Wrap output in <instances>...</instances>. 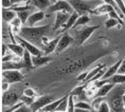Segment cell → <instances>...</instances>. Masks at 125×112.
Returning <instances> with one entry per match:
<instances>
[{"instance_id": "cell-28", "label": "cell", "mask_w": 125, "mask_h": 112, "mask_svg": "<svg viewBox=\"0 0 125 112\" xmlns=\"http://www.w3.org/2000/svg\"><path fill=\"white\" fill-rule=\"evenodd\" d=\"M68 95H65L62 101L59 103V105L57 106V108L55 109V111H58V112H67V107H68Z\"/></svg>"}, {"instance_id": "cell-33", "label": "cell", "mask_w": 125, "mask_h": 112, "mask_svg": "<svg viewBox=\"0 0 125 112\" xmlns=\"http://www.w3.org/2000/svg\"><path fill=\"white\" fill-rule=\"evenodd\" d=\"M96 112H110V108L107 101H102L101 104L99 105V107L95 109Z\"/></svg>"}, {"instance_id": "cell-7", "label": "cell", "mask_w": 125, "mask_h": 112, "mask_svg": "<svg viewBox=\"0 0 125 112\" xmlns=\"http://www.w3.org/2000/svg\"><path fill=\"white\" fill-rule=\"evenodd\" d=\"M15 38L17 39V41H18V43L22 47V48L26 50V51H28L30 53L32 56H40V55H45L43 54V51L42 50H40L39 48H37L36 46H34V45H32L31 42H29V41H27L26 39H23V38H21V37H19L18 35H16L15 34Z\"/></svg>"}, {"instance_id": "cell-22", "label": "cell", "mask_w": 125, "mask_h": 112, "mask_svg": "<svg viewBox=\"0 0 125 112\" xmlns=\"http://www.w3.org/2000/svg\"><path fill=\"white\" fill-rule=\"evenodd\" d=\"M16 17H17V13L12 11L11 9H3L2 10V20L4 22H11Z\"/></svg>"}, {"instance_id": "cell-26", "label": "cell", "mask_w": 125, "mask_h": 112, "mask_svg": "<svg viewBox=\"0 0 125 112\" xmlns=\"http://www.w3.org/2000/svg\"><path fill=\"white\" fill-rule=\"evenodd\" d=\"M90 21V17L88 15H82V16H79V18L76 19L75 23H74V26L72 27V29H76V28L79 27H83V26H87V23H88Z\"/></svg>"}, {"instance_id": "cell-12", "label": "cell", "mask_w": 125, "mask_h": 112, "mask_svg": "<svg viewBox=\"0 0 125 112\" xmlns=\"http://www.w3.org/2000/svg\"><path fill=\"white\" fill-rule=\"evenodd\" d=\"M29 5H31L32 8L37 9L38 11L46 12L49 9V7L52 4L51 0H30L27 2Z\"/></svg>"}, {"instance_id": "cell-36", "label": "cell", "mask_w": 125, "mask_h": 112, "mask_svg": "<svg viewBox=\"0 0 125 112\" xmlns=\"http://www.w3.org/2000/svg\"><path fill=\"white\" fill-rule=\"evenodd\" d=\"M20 102L22 103L23 105H26V106H31V105L33 104V102H34V98L23 94V95L20 96Z\"/></svg>"}, {"instance_id": "cell-42", "label": "cell", "mask_w": 125, "mask_h": 112, "mask_svg": "<svg viewBox=\"0 0 125 112\" xmlns=\"http://www.w3.org/2000/svg\"><path fill=\"white\" fill-rule=\"evenodd\" d=\"M87 75H88V72H87V71H85V72L81 73L80 75L76 77V80H77V82H85Z\"/></svg>"}, {"instance_id": "cell-47", "label": "cell", "mask_w": 125, "mask_h": 112, "mask_svg": "<svg viewBox=\"0 0 125 112\" xmlns=\"http://www.w3.org/2000/svg\"><path fill=\"white\" fill-rule=\"evenodd\" d=\"M9 86H10V85H9V84H8V83H5V82H3V84H2V89H3V90H4V91H7V90L9 89Z\"/></svg>"}, {"instance_id": "cell-38", "label": "cell", "mask_w": 125, "mask_h": 112, "mask_svg": "<svg viewBox=\"0 0 125 112\" xmlns=\"http://www.w3.org/2000/svg\"><path fill=\"white\" fill-rule=\"evenodd\" d=\"M103 1H104L105 3H107V4H110L111 7H112V8H114L115 10V12H117V13L119 14V16H123V14H122V13H121V11L118 9L117 4H115V2L114 1V0H103Z\"/></svg>"}, {"instance_id": "cell-19", "label": "cell", "mask_w": 125, "mask_h": 112, "mask_svg": "<svg viewBox=\"0 0 125 112\" xmlns=\"http://www.w3.org/2000/svg\"><path fill=\"white\" fill-rule=\"evenodd\" d=\"M2 69L4 70H21V69H26L22 61H8V63H3Z\"/></svg>"}, {"instance_id": "cell-21", "label": "cell", "mask_w": 125, "mask_h": 112, "mask_svg": "<svg viewBox=\"0 0 125 112\" xmlns=\"http://www.w3.org/2000/svg\"><path fill=\"white\" fill-rule=\"evenodd\" d=\"M7 48L10 50V51L13 52L14 54L17 56V57H20V58L22 57L23 52H24V49L19 45V43H8Z\"/></svg>"}, {"instance_id": "cell-50", "label": "cell", "mask_w": 125, "mask_h": 112, "mask_svg": "<svg viewBox=\"0 0 125 112\" xmlns=\"http://www.w3.org/2000/svg\"><path fill=\"white\" fill-rule=\"evenodd\" d=\"M54 112H58V111H54Z\"/></svg>"}, {"instance_id": "cell-4", "label": "cell", "mask_w": 125, "mask_h": 112, "mask_svg": "<svg viewBox=\"0 0 125 112\" xmlns=\"http://www.w3.org/2000/svg\"><path fill=\"white\" fill-rule=\"evenodd\" d=\"M80 29L74 31L73 34V38H74V43L77 47H81L83 43H85L87 40L89 39V37L92 35V33L95 30H98L100 26H83V27H79Z\"/></svg>"}, {"instance_id": "cell-44", "label": "cell", "mask_w": 125, "mask_h": 112, "mask_svg": "<svg viewBox=\"0 0 125 112\" xmlns=\"http://www.w3.org/2000/svg\"><path fill=\"white\" fill-rule=\"evenodd\" d=\"M2 5H3V9H10L12 7L11 0H2Z\"/></svg>"}, {"instance_id": "cell-16", "label": "cell", "mask_w": 125, "mask_h": 112, "mask_svg": "<svg viewBox=\"0 0 125 112\" xmlns=\"http://www.w3.org/2000/svg\"><path fill=\"white\" fill-rule=\"evenodd\" d=\"M59 38H61V36H57V37H55L54 39L50 40V41L47 43L45 47H43V49H42L43 54H45V55H49V54H51V53L55 52L56 47H57V43L59 41Z\"/></svg>"}, {"instance_id": "cell-48", "label": "cell", "mask_w": 125, "mask_h": 112, "mask_svg": "<svg viewBox=\"0 0 125 112\" xmlns=\"http://www.w3.org/2000/svg\"><path fill=\"white\" fill-rule=\"evenodd\" d=\"M122 101H123V105L125 107V92L123 93V95H122Z\"/></svg>"}, {"instance_id": "cell-6", "label": "cell", "mask_w": 125, "mask_h": 112, "mask_svg": "<svg viewBox=\"0 0 125 112\" xmlns=\"http://www.w3.org/2000/svg\"><path fill=\"white\" fill-rule=\"evenodd\" d=\"M47 13H58V12H67V13H73V9L71 8L69 2L67 0H57L54 3H52L49 9L46 11Z\"/></svg>"}, {"instance_id": "cell-32", "label": "cell", "mask_w": 125, "mask_h": 112, "mask_svg": "<svg viewBox=\"0 0 125 112\" xmlns=\"http://www.w3.org/2000/svg\"><path fill=\"white\" fill-rule=\"evenodd\" d=\"M11 24H12V28L14 29V32H15V34H18V32L20 31V29H21V21L19 20V18L18 17H16V18H14L13 20L11 21Z\"/></svg>"}, {"instance_id": "cell-23", "label": "cell", "mask_w": 125, "mask_h": 112, "mask_svg": "<svg viewBox=\"0 0 125 112\" xmlns=\"http://www.w3.org/2000/svg\"><path fill=\"white\" fill-rule=\"evenodd\" d=\"M108 83H112L115 85H122L125 84V74L121 73H115V75H112L110 78H108Z\"/></svg>"}, {"instance_id": "cell-11", "label": "cell", "mask_w": 125, "mask_h": 112, "mask_svg": "<svg viewBox=\"0 0 125 112\" xmlns=\"http://www.w3.org/2000/svg\"><path fill=\"white\" fill-rule=\"evenodd\" d=\"M70 13H67V12H58L56 13V16H55V22H54V26H53V31H56L58 29H62V27L66 24L67 20L69 19L70 17Z\"/></svg>"}, {"instance_id": "cell-30", "label": "cell", "mask_w": 125, "mask_h": 112, "mask_svg": "<svg viewBox=\"0 0 125 112\" xmlns=\"http://www.w3.org/2000/svg\"><path fill=\"white\" fill-rule=\"evenodd\" d=\"M71 95H73L74 97H80V96H82L84 94H86L85 93V86H79V87H75L72 91L70 92Z\"/></svg>"}, {"instance_id": "cell-25", "label": "cell", "mask_w": 125, "mask_h": 112, "mask_svg": "<svg viewBox=\"0 0 125 112\" xmlns=\"http://www.w3.org/2000/svg\"><path fill=\"white\" fill-rule=\"evenodd\" d=\"M22 63L24 65V67H26V69H33V63H32V55L30 54L28 51L24 50L23 52V55H22Z\"/></svg>"}, {"instance_id": "cell-24", "label": "cell", "mask_w": 125, "mask_h": 112, "mask_svg": "<svg viewBox=\"0 0 125 112\" xmlns=\"http://www.w3.org/2000/svg\"><path fill=\"white\" fill-rule=\"evenodd\" d=\"M62 98H64V97H62V98H59V99H56V101L51 102L50 104H48L47 106H45V107H43L42 109H40V111H42V112H54L55 109L57 108V106L59 105V103L62 101Z\"/></svg>"}, {"instance_id": "cell-29", "label": "cell", "mask_w": 125, "mask_h": 112, "mask_svg": "<svg viewBox=\"0 0 125 112\" xmlns=\"http://www.w3.org/2000/svg\"><path fill=\"white\" fill-rule=\"evenodd\" d=\"M123 24H121L117 19H114V18H109V19L105 22V28L106 29H111V28L117 27L118 29H121Z\"/></svg>"}, {"instance_id": "cell-31", "label": "cell", "mask_w": 125, "mask_h": 112, "mask_svg": "<svg viewBox=\"0 0 125 112\" xmlns=\"http://www.w3.org/2000/svg\"><path fill=\"white\" fill-rule=\"evenodd\" d=\"M31 14H32V13H30V10L22 11V12H19V13H17V17L19 18V20L21 21V23L24 24L28 21V18L30 17Z\"/></svg>"}, {"instance_id": "cell-13", "label": "cell", "mask_w": 125, "mask_h": 112, "mask_svg": "<svg viewBox=\"0 0 125 112\" xmlns=\"http://www.w3.org/2000/svg\"><path fill=\"white\" fill-rule=\"evenodd\" d=\"M52 58L48 55H40V56H32V63H33V67L37 68V67H42L45 66L48 63H51Z\"/></svg>"}, {"instance_id": "cell-9", "label": "cell", "mask_w": 125, "mask_h": 112, "mask_svg": "<svg viewBox=\"0 0 125 112\" xmlns=\"http://www.w3.org/2000/svg\"><path fill=\"white\" fill-rule=\"evenodd\" d=\"M51 102H53V96L52 95H42L38 97L36 101L33 102V104L29 106L31 108L32 112H35V111H38L40 109H42L45 106H47L48 104H50Z\"/></svg>"}, {"instance_id": "cell-45", "label": "cell", "mask_w": 125, "mask_h": 112, "mask_svg": "<svg viewBox=\"0 0 125 112\" xmlns=\"http://www.w3.org/2000/svg\"><path fill=\"white\" fill-rule=\"evenodd\" d=\"M14 59V56L13 55H7L4 56L3 58H2V60H3V63H8V61H11Z\"/></svg>"}, {"instance_id": "cell-43", "label": "cell", "mask_w": 125, "mask_h": 112, "mask_svg": "<svg viewBox=\"0 0 125 112\" xmlns=\"http://www.w3.org/2000/svg\"><path fill=\"white\" fill-rule=\"evenodd\" d=\"M118 73L125 74V58L123 59V61H122V64H121L120 68H119V70H118Z\"/></svg>"}, {"instance_id": "cell-1", "label": "cell", "mask_w": 125, "mask_h": 112, "mask_svg": "<svg viewBox=\"0 0 125 112\" xmlns=\"http://www.w3.org/2000/svg\"><path fill=\"white\" fill-rule=\"evenodd\" d=\"M51 31H53V27H51V24H46L42 27H21L20 31L16 35L42 50L43 49L42 38L48 36Z\"/></svg>"}, {"instance_id": "cell-39", "label": "cell", "mask_w": 125, "mask_h": 112, "mask_svg": "<svg viewBox=\"0 0 125 112\" xmlns=\"http://www.w3.org/2000/svg\"><path fill=\"white\" fill-rule=\"evenodd\" d=\"M108 16H109V18H114V19H117L121 24H123V22H122L120 16H119V14L117 13V12H115V10H112V11L109 12V13H108Z\"/></svg>"}, {"instance_id": "cell-37", "label": "cell", "mask_w": 125, "mask_h": 112, "mask_svg": "<svg viewBox=\"0 0 125 112\" xmlns=\"http://www.w3.org/2000/svg\"><path fill=\"white\" fill-rule=\"evenodd\" d=\"M114 1L115 2L118 9L121 11V13L123 14V16L125 17V3H124V1L123 0H114Z\"/></svg>"}, {"instance_id": "cell-41", "label": "cell", "mask_w": 125, "mask_h": 112, "mask_svg": "<svg viewBox=\"0 0 125 112\" xmlns=\"http://www.w3.org/2000/svg\"><path fill=\"white\" fill-rule=\"evenodd\" d=\"M13 112H32V110H31V108L29 107V106H26V105H22L21 107H19L17 109V110H15Z\"/></svg>"}, {"instance_id": "cell-5", "label": "cell", "mask_w": 125, "mask_h": 112, "mask_svg": "<svg viewBox=\"0 0 125 112\" xmlns=\"http://www.w3.org/2000/svg\"><path fill=\"white\" fill-rule=\"evenodd\" d=\"M2 76H3V82L8 83L9 85L20 83L24 79V75L20 72V70H4Z\"/></svg>"}, {"instance_id": "cell-34", "label": "cell", "mask_w": 125, "mask_h": 112, "mask_svg": "<svg viewBox=\"0 0 125 112\" xmlns=\"http://www.w3.org/2000/svg\"><path fill=\"white\" fill-rule=\"evenodd\" d=\"M75 109V103H74V96L71 95L69 93L68 95V107H67V112H73Z\"/></svg>"}, {"instance_id": "cell-51", "label": "cell", "mask_w": 125, "mask_h": 112, "mask_svg": "<svg viewBox=\"0 0 125 112\" xmlns=\"http://www.w3.org/2000/svg\"><path fill=\"white\" fill-rule=\"evenodd\" d=\"M124 89H125V86H124Z\"/></svg>"}, {"instance_id": "cell-15", "label": "cell", "mask_w": 125, "mask_h": 112, "mask_svg": "<svg viewBox=\"0 0 125 112\" xmlns=\"http://www.w3.org/2000/svg\"><path fill=\"white\" fill-rule=\"evenodd\" d=\"M46 17V13L42 11H37V12H34L30 15V17L28 18V21L27 22L30 24L29 27H34V24L36 22H39V21H42V19H45Z\"/></svg>"}, {"instance_id": "cell-27", "label": "cell", "mask_w": 125, "mask_h": 112, "mask_svg": "<svg viewBox=\"0 0 125 112\" xmlns=\"http://www.w3.org/2000/svg\"><path fill=\"white\" fill-rule=\"evenodd\" d=\"M105 67H106V65H105V64H102V65H99L98 67H94V68H93V69H92L91 71H90V72H88V75H87V77H86V80H85V82H87V83H88L89 80L91 79L93 76H94V75H96V74L99 73V71H100V70H102L103 68H105Z\"/></svg>"}, {"instance_id": "cell-10", "label": "cell", "mask_w": 125, "mask_h": 112, "mask_svg": "<svg viewBox=\"0 0 125 112\" xmlns=\"http://www.w3.org/2000/svg\"><path fill=\"white\" fill-rule=\"evenodd\" d=\"M18 102H20V96L18 95V93L14 92V91H4L3 95H2L3 106L12 107L13 105L17 104Z\"/></svg>"}, {"instance_id": "cell-8", "label": "cell", "mask_w": 125, "mask_h": 112, "mask_svg": "<svg viewBox=\"0 0 125 112\" xmlns=\"http://www.w3.org/2000/svg\"><path fill=\"white\" fill-rule=\"evenodd\" d=\"M74 43V38L69 34L65 33L62 36H61V38H59V41L57 43V47H56V50L55 52L57 53V54H61L65 51V50H67L69 47Z\"/></svg>"}, {"instance_id": "cell-20", "label": "cell", "mask_w": 125, "mask_h": 112, "mask_svg": "<svg viewBox=\"0 0 125 112\" xmlns=\"http://www.w3.org/2000/svg\"><path fill=\"white\" fill-rule=\"evenodd\" d=\"M79 16H80V15L77 14L76 12H73V13H71L70 17H69V19L67 20L66 24H65V26L62 28V32L66 33L68 30L72 29V27L74 26V23H75V21H76V19H77V18H79Z\"/></svg>"}, {"instance_id": "cell-17", "label": "cell", "mask_w": 125, "mask_h": 112, "mask_svg": "<svg viewBox=\"0 0 125 112\" xmlns=\"http://www.w3.org/2000/svg\"><path fill=\"white\" fill-rule=\"evenodd\" d=\"M122 61H123V59H119L115 64H114L111 67H109L108 69L106 70L105 74L103 75V77L101 79H108V78H110L112 75H115V73H118V70H119V68H120V66H121Z\"/></svg>"}, {"instance_id": "cell-49", "label": "cell", "mask_w": 125, "mask_h": 112, "mask_svg": "<svg viewBox=\"0 0 125 112\" xmlns=\"http://www.w3.org/2000/svg\"><path fill=\"white\" fill-rule=\"evenodd\" d=\"M35 112H42V111H40V110H38V111H35Z\"/></svg>"}, {"instance_id": "cell-3", "label": "cell", "mask_w": 125, "mask_h": 112, "mask_svg": "<svg viewBox=\"0 0 125 112\" xmlns=\"http://www.w3.org/2000/svg\"><path fill=\"white\" fill-rule=\"evenodd\" d=\"M73 9L74 12H76L80 16L82 15L91 14V11L98 7V3H94L92 0H67Z\"/></svg>"}, {"instance_id": "cell-18", "label": "cell", "mask_w": 125, "mask_h": 112, "mask_svg": "<svg viewBox=\"0 0 125 112\" xmlns=\"http://www.w3.org/2000/svg\"><path fill=\"white\" fill-rule=\"evenodd\" d=\"M115 10L114 8L111 7L110 4L107 3H103V4H99L94 10L91 11V14L93 15H103V14H108L110 11Z\"/></svg>"}, {"instance_id": "cell-46", "label": "cell", "mask_w": 125, "mask_h": 112, "mask_svg": "<svg viewBox=\"0 0 125 112\" xmlns=\"http://www.w3.org/2000/svg\"><path fill=\"white\" fill-rule=\"evenodd\" d=\"M73 112H91L89 110H86V109H81V108H75Z\"/></svg>"}, {"instance_id": "cell-35", "label": "cell", "mask_w": 125, "mask_h": 112, "mask_svg": "<svg viewBox=\"0 0 125 112\" xmlns=\"http://www.w3.org/2000/svg\"><path fill=\"white\" fill-rule=\"evenodd\" d=\"M75 108H81V109H86V110H89V111H93L94 109L91 105H89L87 102H79L75 104Z\"/></svg>"}, {"instance_id": "cell-2", "label": "cell", "mask_w": 125, "mask_h": 112, "mask_svg": "<svg viewBox=\"0 0 125 112\" xmlns=\"http://www.w3.org/2000/svg\"><path fill=\"white\" fill-rule=\"evenodd\" d=\"M125 92L124 86L119 85V87H114V89L108 93V105L110 112H125V107L122 101V95Z\"/></svg>"}, {"instance_id": "cell-40", "label": "cell", "mask_w": 125, "mask_h": 112, "mask_svg": "<svg viewBox=\"0 0 125 112\" xmlns=\"http://www.w3.org/2000/svg\"><path fill=\"white\" fill-rule=\"evenodd\" d=\"M23 94L27 95V96H30V97H35L36 96L35 91H34L33 89H31V88H26L24 89L23 90Z\"/></svg>"}, {"instance_id": "cell-14", "label": "cell", "mask_w": 125, "mask_h": 112, "mask_svg": "<svg viewBox=\"0 0 125 112\" xmlns=\"http://www.w3.org/2000/svg\"><path fill=\"white\" fill-rule=\"evenodd\" d=\"M114 87H115V84H112V83L104 84L102 87H100V88L96 90V93H95L94 97L96 98V97H105V96H107L108 93L114 89Z\"/></svg>"}]
</instances>
